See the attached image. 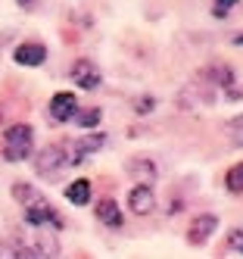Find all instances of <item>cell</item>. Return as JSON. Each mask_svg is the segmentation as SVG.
<instances>
[{
	"mask_svg": "<svg viewBox=\"0 0 243 259\" xmlns=\"http://www.w3.org/2000/svg\"><path fill=\"white\" fill-rule=\"evenodd\" d=\"M234 44H237V47L243 44V34H234Z\"/></svg>",
	"mask_w": 243,
	"mask_h": 259,
	"instance_id": "21",
	"label": "cell"
},
{
	"mask_svg": "<svg viewBox=\"0 0 243 259\" xmlns=\"http://www.w3.org/2000/svg\"><path fill=\"white\" fill-rule=\"evenodd\" d=\"M153 109H156V97H137L134 100V113H153Z\"/></svg>",
	"mask_w": 243,
	"mask_h": 259,
	"instance_id": "18",
	"label": "cell"
},
{
	"mask_svg": "<svg viewBox=\"0 0 243 259\" xmlns=\"http://www.w3.org/2000/svg\"><path fill=\"white\" fill-rule=\"evenodd\" d=\"M25 222L31 228H50V231H60L63 228V215L53 209V203L47 197L37 194L31 203H25Z\"/></svg>",
	"mask_w": 243,
	"mask_h": 259,
	"instance_id": "2",
	"label": "cell"
},
{
	"mask_svg": "<svg viewBox=\"0 0 243 259\" xmlns=\"http://www.w3.org/2000/svg\"><path fill=\"white\" fill-rule=\"evenodd\" d=\"M224 188H228L231 194H243V162H237L234 169H228V175H224Z\"/></svg>",
	"mask_w": 243,
	"mask_h": 259,
	"instance_id": "15",
	"label": "cell"
},
{
	"mask_svg": "<svg viewBox=\"0 0 243 259\" xmlns=\"http://www.w3.org/2000/svg\"><path fill=\"white\" fill-rule=\"evenodd\" d=\"M228 250L243 253V228H237V231H231V234H228Z\"/></svg>",
	"mask_w": 243,
	"mask_h": 259,
	"instance_id": "19",
	"label": "cell"
},
{
	"mask_svg": "<svg viewBox=\"0 0 243 259\" xmlns=\"http://www.w3.org/2000/svg\"><path fill=\"white\" fill-rule=\"evenodd\" d=\"M197 78H203L206 84H212L215 91H218V88H231V84H234V69L224 66V63H212V66H206Z\"/></svg>",
	"mask_w": 243,
	"mask_h": 259,
	"instance_id": "9",
	"label": "cell"
},
{
	"mask_svg": "<svg viewBox=\"0 0 243 259\" xmlns=\"http://www.w3.org/2000/svg\"><path fill=\"white\" fill-rule=\"evenodd\" d=\"M103 144H106V135H103V132H93V128H90L84 138H78V141L72 144V150H75V153H72V165L81 162V159H87L90 153H97Z\"/></svg>",
	"mask_w": 243,
	"mask_h": 259,
	"instance_id": "7",
	"label": "cell"
},
{
	"mask_svg": "<svg viewBox=\"0 0 243 259\" xmlns=\"http://www.w3.org/2000/svg\"><path fill=\"white\" fill-rule=\"evenodd\" d=\"M13 197L25 206V203H31V200L37 197V191L31 188V184H13Z\"/></svg>",
	"mask_w": 243,
	"mask_h": 259,
	"instance_id": "17",
	"label": "cell"
},
{
	"mask_svg": "<svg viewBox=\"0 0 243 259\" xmlns=\"http://www.w3.org/2000/svg\"><path fill=\"white\" fill-rule=\"evenodd\" d=\"M215 228H218V215H212V212L197 215V219H193V225H190V231H187V244L203 247L206 240L212 237V231H215Z\"/></svg>",
	"mask_w": 243,
	"mask_h": 259,
	"instance_id": "6",
	"label": "cell"
},
{
	"mask_svg": "<svg viewBox=\"0 0 243 259\" xmlns=\"http://www.w3.org/2000/svg\"><path fill=\"white\" fill-rule=\"evenodd\" d=\"M97 219L103 222L106 228H122V222H125V215H122L116 200H100L97 203Z\"/></svg>",
	"mask_w": 243,
	"mask_h": 259,
	"instance_id": "12",
	"label": "cell"
},
{
	"mask_svg": "<svg viewBox=\"0 0 243 259\" xmlns=\"http://www.w3.org/2000/svg\"><path fill=\"white\" fill-rule=\"evenodd\" d=\"M234 4H237V0H215V10H212V13H215V16H228V10H231Z\"/></svg>",
	"mask_w": 243,
	"mask_h": 259,
	"instance_id": "20",
	"label": "cell"
},
{
	"mask_svg": "<svg viewBox=\"0 0 243 259\" xmlns=\"http://www.w3.org/2000/svg\"><path fill=\"white\" fill-rule=\"evenodd\" d=\"M13 60H16L19 66H44V60H47V47H44V44H34V41L19 44V47L13 50Z\"/></svg>",
	"mask_w": 243,
	"mask_h": 259,
	"instance_id": "10",
	"label": "cell"
},
{
	"mask_svg": "<svg viewBox=\"0 0 243 259\" xmlns=\"http://www.w3.org/2000/svg\"><path fill=\"white\" fill-rule=\"evenodd\" d=\"M66 165H72L69 144H50L34 156V172L37 175H56V172H63Z\"/></svg>",
	"mask_w": 243,
	"mask_h": 259,
	"instance_id": "3",
	"label": "cell"
},
{
	"mask_svg": "<svg viewBox=\"0 0 243 259\" xmlns=\"http://www.w3.org/2000/svg\"><path fill=\"white\" fill-rule=\"evenodd\" d=\"M66 200L72 203V206H84V203H90V181L87 178H75L66 188Z\"/></svg>",
	"mask_w": 243,
	"mask_h": 259,
	"instance_id": "13",
	"label": "cell"
},
{
	"mask_svg": "<svg viewBox=\"0 0 243 259\" xmlns=\"http://www.w3.org/2000/svg\"><path fill=\"white\" fill-rule=\"evenodd\" d=\"M128 209L134 212V215H150V212H153V209H156L153 188L137 181V188H131V194H128Z\"/></svg>",
	"mask_w": 243,
	"mask_h": 259,
	"instance_id": "5",
	"label": "cell"
},
{
	"mask_svg": "<svg viewBox=\"0 0 243 259\" xmlns=\"http://www.w3.org/2000/svg\"><path fill=\"white\" fill-rule=\"evenodd\" d=\"M4 159L7 162H25L31 153H34V132L31 125L19 122V125H10L4 132Z\"/></svg>",
	"mask_w": 243,
	"mask_h": 259,
	"instance_id": "1",
	"label": "cell"
},
{
	"mask_svg": "<svg viewBox=\"0 0 243 259\" xmlns=\"http://www.w3.org/2000/svg\"><path fill=\"white\" fill-rule=\"evenodd\" d=\"M228 138H231L234 147H243V116H237V119L228 122Z\"/></svg>",
	"mask_w": 243,
	"mask_h": 259,
	"instance_id": "16",
	"label": "cell"
},
{
	"mask_svg": "<svg viewBox=\"0 0 243 259\" xmlns=\"http://www.w3.org/2000/svg\"><path fill=\"white\" fill-rule=\"evenodd\" d=\"M100 119H103V109L100 106H87V109L78 106V113H75V122H78L81 128H97Z\"/></svg>",
	"mask_w": 243,
	"mask_h": 259,
	"instance_id": "14",
	"label": "cell"
},
{
	"mask_svg": "<svg viewBox=\"0 0 243 259\" xmlns=\"http://www.w3.org/2000/svg\"><path fill=\"white\" fill-rule=\"evenodd\" d=\"M69 78L78 84V88H84V91H93V88H100V69L93 66V60H87V57H81V60H75L72 63V69H69Z\"/></svg>",
	"mask_w": 243,
	"mask_h": 259,
	"instance_id": "4",
	"label": "cell"
},
{
	"mask_svg": "<svg viewBox=\"0 0 243 259\" xmlns=\"http://www.w3.org/2000/svg\"><path fill=\"white\" fill-rule=\"evenodd\" d=\"M75 113H78V100H75V94H69V91L53 94V100H50V116L56 122H69V119H75Z\"/></svg>",
	"mask_w": 243,
	"mask_h": 259,
	"instance_id": "8",
	"label": "cell"
},
{
	"mask_svg": "<svg viewBox=\"0 0 243 259\" xmlns=\"http://www.w3.org/2000/svg\"><path fill=\"white\" fill-rule=\"evenodd\" d=\"M128 175L137 178L140 184H153L156 181V165L147 156H134V159H128Z\"/></svg>",
	"mask_w": 243,
	"mask_h": 259,
	"instance_id": "11",
	"label": "cell"
}]
</instances>
